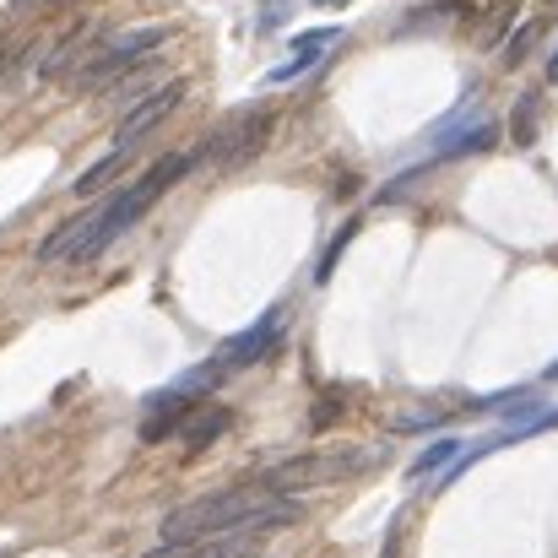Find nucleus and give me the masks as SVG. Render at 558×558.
Instances as JSON below:
<instances>
[{
  "label": "nucleus",
  "instance_id": "f3484780",
  "mask_svg": "<svg viewBox=\"0 0 558 558\" xmlns=\"http://www.w3.org/2000/svg\"><path fill=\"white\" fill-rule=\"evenodd\" d=\"M532 136H537V98H532V93H526V98H521V104H515V142H521V147H526V142H532Z\"/></svg>",
  "mask_w": 558,
  "mask_h": 558
},
{
  "label": "nucleus",
  "instance_id": "6e6552de",
  "mask_svg": "<svg viewBox=\"0 0 558 558\" xmlns=\"http://www.w3.org/2000/svg\"><path fill=\"white\" fill-rule=\"evenodd\" d=\"M494 120L488 114H466V109H456L450 120H439V131H434V147L445 153V158H466V153H483V147H494Z\"/></svg>",
  "mask_w": 558,
  "mask_h": 558
},
{
  "label": "nucleus",
  "instance_id": "5701e85b",
  "mask_svg": "<svg viewBox=\"0 0 558 558\" xmlns=\"http://www.w3.org/2000/svg\"><path fill=\"white\" fill-rule=\"evenodd\" d=\"M195 548L201 543H163V548H153V554H142V558H195Z\"/></svg>",
  "mask_w": 558,
  "mask_h": 558
},
{
  "label": "nucleus",
  "instance_id": "f257e3e1",
  "mask_svg": "<svg viewBox=\"0 0 558 558\" xmlns=\"http://www.w3.org/2000/svg\"><path fill=\"white\" fill-rule=\"evenodd\" d=\"M206 163V153L201 147H190V153H169L163 163H153V174L147 180H136V185H125L114 201H98L93 211H82V217H71V222H60L33 255L44 260V266H71V260H98L104 250H114V239H125L142 217H147V206L163 195L169 185H180L185 174H195Z\"/></svg>",
  "mask_w": 558,
  "mask_h": 558
},
{
  "label": "nucleus",
  "instance_id": "dca6fc26",
  "mask_svg": "<svg viewBox=\"0 0 558 558\" xmlns=\"http://www.w3.org/2000/svg\"><path fill=\"white\" fill-rule=\"evenodd\" d=\"M537 33H543V22H526V27H515V38L505 44V65H521V60L532 54V44H537Z\"/></svg>",
  "mask_w": 558,
  "mask_h": 558
},
{
  "label": "nucleus",
  "instance_id": "2eb2a0df",
  "mask_svg": "<svg viewBox=\"0 0 558 558\" xmlns=\"http://www.w3.org/2000/svg\"><path fill=\"white\" fill-rule=\"evenodd\" d=\"M456 456H461V439H439V445H428V450H423V456L412 461V472H407V477H412V483H423L428 472H439V466H450Z\"/></svg>",
  "mask_w": 558,
  "mask_h": 558
},
{
  "label": "nucleus",
  "instance_id": "20e7f679",
  "mask_svg": "<svg viewBox=\"0 0 558 558\" xmlns=\"http://www.w3.org/2000/svg\"><path fill=\"white\" fill-rule=\"evenodd\" d=\"M222 359H206V364H195L185 369L180 379H169V390H158V396H147V407H142V439L147 445H158V439H169V434H180L185 428V417L217 390V379H222Z\"/></svg>",
  "mask_w": 558,
  "mask_h": 558
},
{
  "label": "nucleus",
  "instance_id": "f03ea898",
  "mask_svg": "<svg viewBox=\"0 0 558 558\" xmlns=\"http://www.w3.org/2000/svg\"><path fill=\"white\" fill-rule=\"evenodd\" d=\"M304 515L299 494H282L271 483H233L217 494H201L180 505L163 521V543H217V537H260V532H282Z\"/></svg>",
  "mask_w": 558,
  "mask_h": 558
},
{
  "label": "nucleus",
  "instance_id": "b1692460",
  "mask_svg": "<svg viewBox=\"0 0 558 558\" xmlns=\"http://www.w3.org/2000/svg\"><path fill=\"white\" fill-rule=\"evenodd\" d=\"M288 5H293V0H266V5H260V27H277V22L288 16Z\"/></svg>",
  "mask_w": 558,
  "mask_h": 558
},
{
  "label": "nucleus",
  "instance_id": "0eeeda50",
  "mask_svg": "<svg viewBox=\"0 0 558 558\" xmlns=\"http://www.w3.org/2000/svg\"><path fill=\"white\" fill-rule=\"evenodd\" d=\"M180 104H185V82H163L153 98H142V104L125 109V120H120V131H114V147H131V153H136V142L153 136Z\"/></svg>",
  "mask_w": 558,
  "mask_h": 558
},
{
  "label": "nucleus",
  "instance_id": "aec40b11",
  "mask_svg": "<svg viewBox=\"0 0 558 558\" xmlns=\"http://www.w3.org/2000/svg\"><path fill=\"white\" fill-rule=\"evenodd\" d=\"M244 543L250 537H217V543H201L195 558H244Z\"/></svg>",
  "mask_w": 558,
  "mask_h": 558
},
{
  "label": "nucleus",
  "instance_id": "a878e982",
  "mask_svg": "<svg viewBox=\"0 0 558 558\" xmlns=\"http://www.w3.org/2000/svg\"><path fill=\"white\" fill-rule=\"evenodd\" d=\"M548 82H558V54H554V60H548Z\"/></svg>",
  "mask_w": 558,
  "mask_h": 558
},
{
  "label": "nucleus",
  "instance_id": "f8f14e48",
  "mask_svg": "<svg viewBox=\"0 0 558 558\" xmlns=\"http://www.w3.org/2000/svg\"><path fill=\"white\" fill-rule=\"evenodd\" d=\"M125 163H131V147H109L87 174H76V185L71 190H76V195H98L104 185H114V180H120V169H125Z\"/></svg>",
  "mask_w": 558,
  "mask_h": 558
},
{
  "label": "nucleus",
  "instance_id": "9b49d317",
  "mask_svg": "<svg viewBox=\"0 0 558 558\" xmlns=\"http://www.w3.org/2000/svg\"><path fill=\"white\" fill-rule=\"evenodd\" d=\"M228 428H233V412H228V407H217V401H201V407L185 417L180 439H185V450H206V445H211V439H222Z\"/></svg>",
  "mask_w": 558,
  "mask_h": 558
},
{
  "label": "nucleus",
  "instance_id": "423d86ee",
  "mask_svg": "<svg viewBox=\"0 0 558 558\" xmlns=\"http://www.w3.org/2000/svg\"><path fill=\"white\" fill-rule=\"evenodd\" d=\"M271 131H277V114H271V109H244V114H233L228 125H217V131L201 142L206 169L233 174V169L255 163V158H260V147L271 142Z\"/></svg>",
  "mask_w": 558,
  "mask_h": 558
},
{
  "label": "nucleus",
  "instance_id": "a211bd4d",
  "mask_svg": "<svg viewBox=\"0 0 558 558\" xmlns=\"http://www.w3.org/2000/svg\"><path fill=\"white\" fill-rule=\"evenodd\" d=\"M353 233H359V222H348V228H342V233L331 239V250H326V260L315 266V277H320V282H326V277L337 271V260H342V250H348V239H353Z\"/></svg>",
  "mask_w": 558,
  "mask_h": 558
},
{
  "label": "nucleus",
  "instance_id": "412c9836",
  "mask_svg": "<svg viewBox=\"0 0 558 558\" xmlns=\"http://www.w3.org/2000/svg\"><path fill=\"white\" fill-rule=\"evenodd\" d=\"M337 412H342V396H326V401L310 412V428H326V423H337Z\"/></svg>",
  "mask_w": 558,
  "mask_h": 558
},
{
  "label": "nucleus",
  "instance_id": "9d476101",
  "mask_svg": "<svg viewBox=\"0 0 558 558\" xmlns=\"http://www.w3.org/2000/svg\"><path fill=\"white\" fill-rule=\"evenodd\" d=\"M337 38H342V27H310V33H299V38H293V54H288L277 71H266V82L277 87V82H293V76L315 71V60H320Z\"/></svg>",
  "mask_w": 558,
  "mask_h": 558
},
{
  "label": "nucleus",
  "instance_id": "39448f33",
  "mask_svg": "<svg viewBox=\"0 0 558 558\" xmlns=\"http://www.w3.org/2000/svg\"><path fill=\"white\" fill-rule=\"evenodd\" d=\"M374 461H379V450H369V445H337V450H315V456H293L282 466H266L260 483H271L282 494H299V488H326V483L359 477Z\"/></svg>",
  "mask_w": 558,
  "mask_h": 558
},
{
  "label": "nucleus",
  "instance_id": "ddd939ff",
  "mask_svg": "<svg viewBox=\"0 0 558 558\" xmlns=\"http://www.w3.org/2000/svg\"><path fill=\"white\" fill-rule=\"evenodd\" d=\"M82 54H87V27H76V33L44 60V76H49V82H54V76H76V60H82Z\"/></svg>",
  "mask_w": 558,
  "mask_h": 558
},
{
  "label": "nucleus",
  "instance_id": "4468645a",
  "mask_svg": "<svg viewBox=\"0 0 558 558\" xmlns=\"http://www.w3.org/2000/svg\"><path fill=\"white\" fill-rule=\"evenodd\" d=\"M163 82H169V76H163V71H158V65H147V71H142V65H136V71H131V76H125V87H120V93H114V98H120V104H142V98H153V93H158V87H163Z\"/></svg>",
  "mask_w": 558,
  "mask_h": 558
},
{
  "label": "nucleus",
  "instance_id": "6ab92c4d",
  "mask_svg": "<svg viewBox=\"0 0 558 558\" xmlns=\"http://www.w3.org/2000/svg\"><path fill=\"white\" fill-rule=\"evenodd\" d=\"M439 423H445L439 412H396V434H428Z\"/></svg>",
  "mask_w": 558,
  "mask_h": 558
},
{
  "label": "nucleus",
  "instance_id": "1a4fd4ad",
  "mask_svg": "<svg viewBox=\"0 0 558 558\" xmlns=\"http://www.w3.org/2000/svg\"><path fill=\"white\" fill-rule=\"evenodd\" d=\"M282 320H288L282 310H266L250 331H239V337L222 348V364H228V369H250L255 359H266V353L277 348V337H282Z\"/></svg>",
  "mask_w": 558,
  "mask_h": 558
},
{
  "label": "nucleus",
  "instance_id": "7ed1b4c3",
  "mask_svg": "<svg viewBox=\"0 0 558 558\" xmlns=\"http://www.w3.org/2000/svg\"><path fill=\"white\" fill-rule=\"evenodd\" d=\"M169 38V27H131V33H114L104 44L87 49V60L76 65V87L82 93H114L147 54H158Z\"/></svg>",
  "mask_w": 558,
  "mask_h": 558
},
{
  "label": "nucleus",
  "instance_id": "bb28decb",
  "mask_svg": "<svg viewBox=\"0 0 558 558\" xmlns=\"http://www.w3.org/2000/svg\"><path fill=\"white\" fill-rule=\"evenodd\" d=\"M315 5H348V0H315Z\"/></svg>",
  "mask_w": 558,
  "mask_h": 558
},
{
  "label": "nucleus",
  "instance_id": "4be33fe9",
  "mask_svg": "<svg viewBox=\"0 0 558 558\" xmlns=\"http://www.w3.org/2000/svg\"><path fill=\"white\" fill-rule=\"evenodd\" d=\"M22 49H27V38H0V76L16 65V54H22Z\"/></svg>",
  "mask_w": 558,
  "mask_h": 558
},
{
  "label": "nucleus",
  "instance_id": "393cba45",
  "mask_svg": "<svg viewBox=\"0 0 558 558\" xmlns=\"http://www.w3.org/2000/svg\"><path fill=\"white\" fill-rule=\"evenodd\" d=\"M379 558H401V532H390V537H385V554Z\"/></svg>",
  "mask_w": 558,
  "mask_h": 558
}]
</instances>
